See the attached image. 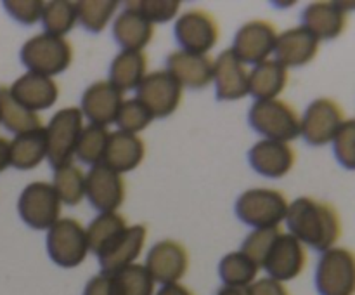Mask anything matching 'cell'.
Instances as JSON below:
<instances>
[{
  "label": "cell",
  "mask_w": 355,
  "mask_h": 295,
  "mask_svg": "<svg viewBox=\"0 0 355 295\" xmlns=\"http://www.w3.org/2000/svg\"><path fill=\"white\" fill-rule=\"evenodd\" d=\"M286 226L291 236L302 245L312 246L318 252L333 248L342 235L338 212L326 201L302 196L288 205Z\"/></svg>",
  "instance_id": "obj_1"
},
{
  "label": "cell",
  "mask_w": 355,
  "mask_h": 295,
  "mask_svg": "<svg viewBox=\"0 0 355 295\" xmlns=\"http://www.w3.org/2000/svg\"><path fill=\"white\" fill-rule=\"evenodd\" d=\"M19 58L31 73L52 78L69 68L73 49L66 38L40 33L24 42Z\"/></svg>",
  "instance_id": "obj_2"
},
{
  "label": "cell",
  "mask_w": 355,
  "mask_h": 295,
  "mask_svg": "<svg viewBox=\"0 0 355 295\" xmlns=\"http://www.w3.org/2000/svg\"><path fill=\"white\" fill-rule=\"evenodd\" d=\"M250 125L270 141L288 142L300 135V117L279 99L255 101L248 113Z\"/></svg>",
  "instance_id": "obj_3"
},
{
  "label": "cell",
  "mask_w": 355,
  "mask_h": 295,
  "mask_svg": "<svg viewBox=\"0 0 355 295\" xmlns=\"http://www.w3.org/2000/svg\"><path fill=\"white\" fill-rule=\"evenodd\" d=\"M288 201L283 193L269 187L248 189L236 201V215L239 221L255 229L277 228L286 217Z\"/></svg>",
  "instance_id": "obj_4"
},
{
  "label": "cell",
  "mask_w": 355,
  "mask_h": 295,
  "mask_svg": "<svg viewBox=\"0 0 355 295\" xmlns=\"http://www.w3.org/2000/svg\"><path fill=\"white\" fill-rule=\"evenodd\" d=\"M82 130L83 115L80 108H62L51 118L45 127L47 158L51 167L58 169V167L71 163Z\"/></svg>",
  "instance_id": "obj_5"
},
{
  "label": "cell",
  "mask_w": 355,
  "mask_h": 295,
  "mask_svg": "<svg viewBox=\"0 0 355 295\" xmlns=\"http://www.w3.org/2000/svg\"><path fill=\"white\" fill-rule=\"evenodd\" d=\"M319 295H355V253L333 246L321 253L315 267Z\"/></svg>",
  "instance_id": "obj_6"
},
{
  "label": "cell",
  "mask_w": 355,
  "mask_h": 295,
  "mask_svg": "<svg viewBox=\"0 0 355 295\" xmlns=\"http://www.w3.org/2000/svg\"><path fill=\"white\" fill-rule=\"evenodd\" d=\"M47 252L58 266H80L89 253L85 228L71 217L59 219L47 233Z\"/></svg>",
  "instance_id": "obj_7"
},
{
  "label": "cell",
  "mask_w": 355,
  "mask_h": 295,
  "mask_svg": "<svg viewBox=\"0 0 355 295\" xmlns=\"http://www.w3.org/2000/svg\"><path fill=\"white\" fill-rule=\"evenodd\" d=\"M17 212L26 226L37 231L51 229L61 215V200L49 183L28 184L17 200Z\"/></svg>",
  "instance_id": "obj_8"
},
{
  "label": "cell",
  "mask_w": 355,
  "mask_h": 295,
  "mask_svg": "<svg viewBox=\"0 0 355 295\" xmlns=\"http://www.w3.org/2000/svg\"><path fill=\"white\" fill-rule=\"evenodd\" d=\"M345 121L338 104L328 97H321L309 104L304 118H300V134L311 146H324L333 142L336 132Z\"/></svg>",
  "instance_id": "obj_9"
},
{
  "label": "cell",
  "mask_w": 355,
  "mask_h": 295,
  "mask_svg": "<svg viewBox=\"0 0 355 295\" xmlns=\"http://www.w3.org/2000/svg\"><path fill=\"white\" fill-rule=\"evenodd\" d=\"M137 99L155 118H166L179 108L182 85L166 69L153 71L146 75L137 87Z\"/></svg>",
  "instance_id": "obj_10"
},
{
  "label": "cell",
  "mask_w": 355,
  "mask_h": 295,
  "mask_svg": "<svg viewBox=\"0 0 355 295\" xmlns=\"http://www.w3.org/2000/svg\"><path fill=\"white\" fill-rule=\"evenodd\" d=\"M173 33L182 51L193 52V54L205 56L215 47L218 40L217 21L210 12L201 9L182 14L177 19Z\"/></svg>",
  "instance_id": "obj_11"
},
{
  "label": "cell",
  "mask_w": 355,
  "mask_h": 295,
  "mask_svg": "<svg viewBox=\"0 0 355 295\" xmlns=\"http://www.w3.org/2000/svg\"><path fill=\"white\" fill-rule=\"evenodd\" d=\"M276 40V28L269 21H250L238 30L231 51L243 65L257 66L272 54Z\"/></svg>",
  "instance_id": "obj_12"
},
{
  "label": "cell",
  "mask_w": 355,
  "mask_h": 295,
  "mask_svg": "<svg viewBox=\"0 0 355 295\" xmlns=\"http://www.w3.org/2000/svg\"><path fill=\"white\" fill-rule=\"evenodd\" d=\"M85 196L99 214L116 212L125 200L123 177L104 163H97L85 176Z\"/></svg>",
  "instance_id": "obj_13"
},
{
  "label": "cell",
  "mask_w": 355,
  "mask_h": 295,
  "mask_svg": "<svg viewBox=\"0 0 355 295\" xmlns=\"http://www.w3.org/2000/svg\"><path fill=\"white\" fill-rule=\"evenodd\" d=\"M144 267L151 274L155 283H179L189 267V255L179 242L163 239L151 246Z\"/></svg>",
  "instance_id": "obj_14"
},
{
  "label": "cell",
  "mask_w": 355,
  "mask_h": 295,
  "mask_svg": "<svg viewBox=\"0 0 355 295\" xmlns=\"http://www.w3.org/2000/svg\"><path fill=\"white\" fill-rule=\"evenodd\" d=\"M305 262H307V253L304 245L290 233H281L270 252L267 253L262 267L269 273V278L284 283L297 278L304 271Z\"/></svg>",
  "instance_id": "obj_15"
},
{
  "label": "cell",
  "mask_w": 355,
  "mask_h": 295,
  "mask_svg": "<svg viewBox=\"0 0 355 295\" xmlns=\"http://www.w3.org/2000/svg\"><path fill=\"white\" fill-rule=\"evenodd\" d=\"M121 104H123V92L116 89L110 80H99L87 87L83 92L80 111L92 125L107 127L116 121Z\"/></svg>",
  "instance_id": "obj_16"
},
{
  "label": "cell",
  "mask_w": 355,
  "mask_h": 295,
  "mask_svg": "<svg viewBox=\"0 0 355 295\" xmlns=\"http://www.w3.org/2000/svg\"><path fill=\"white\" fill-rule=\"evenodd\" d=\"M250 73L238 56L227 49L214 62L215 97L218 101H238L248 94Z\"/></svg>",
  "instance_id": "obj_17"
},
{
  "label": "cell",
  "mask_w": 355,
  "mask_h": 295,
  "mask_svg": "<svg viewBox=\"0 0 355 295\" xmlns=\"http://www.w3.org/2000/svg\"><path fill=\"white\" fill-rule=\"evenodd\" d=\"M146 236H148V231L142 224H135L125 229L103 253L97 255L103 273L113 274L130 264H135V259L141 255L142 248H144Z\"/></svg>",
  "instance_id": "obj_18"
},
{
  "label": "cell",
  "mask_w": 355,
  "mask_h": 295,
  "mask_svg": "<svg viewBox=\"0 0 355 295\" xmlns=\"http://www.w3.org/2000/svg\"><path fill=\"white\" fill-rule=\"evenodd\" d=\"M166 71L182 87L200 90L214 80V62L208 56L175 51L166 58Z\"/></svg>",
  "instance_id": "obj_19"
},
{
  "label": "cell",
  "mask_w": 355,
  "mask_h": 295,
  "mask_svg": "<svg viewBox=\"0 0 355 295\" xmlns=\"http://www.w3.org/2000/svg\"><path fill=\"white\" fill-rule=\"evenodd\" d=\"M9 92L16 103L37 113L40 110H49L58 101L59 87L49 76L28 71L9 87Z\"/></svg>",
  "instance_id": "obj_20"
},
{
  "label": "cell",
  "mask_w": 355,
  "mask_h": 295,
  "mask_svg": "<svg viewBox=\"0 0 355 295\" xmlns=\"http://www.w3.org/2000/svg\"><path fill=\"white\" fill-rule=\"evenodd\" d=\"M318 51L319 40L304 26L291 28L277 35L274 47L276 61L286 69L309 65L318 56Z\"/></svg>",
  "instance_id": "obj_21"
},
{
  "label": "cell",
  "mask_w": 355,
  "mask_h": 295,
  "mask_svg": "<svg viewBox=\"0 0 355 295\" xmlns=\"http://www.w3.org/2000/svg\"><path fill=\"white\" fill-rule=\"evenodd\" d=\"M248 160L253 170L260 176L279 179L293 169L295 151L288 142L263 139L250 149Z\"/></svg>",
  "instance_id": "obj_22"
},
{
  "label": "cell",
  "mask_w": 355,
  "mask_h": 295,
  "mask_svg": "<svg viewBox=\"0 0 355 295\" xmlns=\"http://www.w3.org/2000/svg\"><path fill=\"white\" fill-rule=\"evenodd\" d=\"M347 14L343 3L314 2L302 12V26L318 40H333L345 30Z\"/></svg>",
  "instance_id": "obj_23"
},
{
  "label": "cell",
  "mask_w": 355,
  "mask_h": 295,
  "mask_svg": "<svg viewBox=\"0 0 355 295\" xmlns=\"http://www.w3.org/2000/svg\"><path fill=\"white\" fill-rule=\"evenodd\" d=\"M144 142L139 135L118 130L110 134L103 163L113 169L114 172L123 174L137 169L142 160H144Z\"/></svg>",
  "instance_id": "obj_24"
},
{
  "label": "cell",
  "mask_w": 355,
  "mask_h": 295,
  "mask_svg": "<svg viewBox=\"0 0 355 295\" xmlns=\"http://www.w3.org/2000/svg\"><path fill=\"white\" fill-rule=\"evenodd\" d=\"M155 24L134 9H125L113 23V37L123 51H142L151 42Z\"/></svg>",
  "instance_id": "obj_25"
},
{
  "label": "cell",
  "mask_w": 355,
  "mask_h": 295,
  "mask_svg": "<svg viewBox=\"0 0 355 295\" xmlns=\"http://www.w3.org/2000/svg\"><path fill=\"white\" fill-rule=\"evenodd\" d=\"M288 83V69L274 59L260 62L250 71L248 94L257 101L277 99Z\"/></svg>",
  "instance_id": "obj_26"
},
{
  "label": "cell",
  "mask_w": 355,
  "mask_h": 295,
  "mask_svg": "<svg viewBox=\"0 0 355 295\" xmlns=\"http://www.w3.org/2000/svg\"><path fill=\"white\" fill-rule=\"evenodd\" d=\"M47 158L45 127L24 132L10 141V165L17 170H31Z\"/></svg>",
  "instance_id": "obj_27"
},
{
  "label": "cell",
  "mask_w": 355,
  "mask_h": 295,
  "mask_svg": "<svg viewBox=\"0 0 355 295\" xmlns=\"http://www.w3.org/2000/svg\"><path fill=\"white\" fill-rule=\"evenodd\" d=\"M146 65L142 51H121L110 66V82L121 92L137 89L146 76Z\"/></svg>",
  "instance_id": "obj_28"
},
{
  "label": "cell",
  "mask_w": 355,
  "mask_h": 295,
  "mask_svg": "<svg viewBox=\"0 0 355 295\" xmlns=\"http://www.w3.org/2000/svg\"><path fill=\"white\" fill-rule=\"evenodd\" d=\"M0 121L7 130L16 135L44 127L38 113L26 110L14 101L9 92V87H0Z\"/></svg>",
  "instance_id": "obj_29"
},
{
  "label": "cell",
  "mask_w": 355,
  "mask_h": 295,
  "mask_svg": "<svg viewBox=\"0 0 355 295\" xmlns=\"http://www.w3.org/2000/svg\"><path fill=\"white\" fill-rule=\"evenodd\" d=\"M127 228V221H125L123 215H120L118 212L99 214L92 222H90L89 228L85 229L89 250L96 253V255H99V253H103Z\"/></svg>",
  "instance_id": "obj_30"
},
{
  "label": "cell",
  "mask_w": 355,
  "mask_h": 295,
  "mask_svg": "<svg viewBox=\"0 0 355 295\" xmlns=\"http://www.w3.org/2000/svg\"><path fill=\"white\" fill-rule=\"evenodd\" d=\"M110 276L113 295H155V280L141 264H130Z\"/></svg>",
  "instance_id": "obj_31"
},
{
  "label": "cell",
  "mask_w": 355,
  "mask_h": 295,
  "mask_svg": "<svg viewBox=\"0 0 355 295\" xmlns=\"http://www.w3.org/2000/svg\"><path fill=\"white\" fill-rule=\"evenodd\" d=\"M259 266L243 252H231L218 262V276L225 287L246 288L255 281Z\"/></svg>",
  "instance_id": "obj_32"
},
{
  "label": "cell",
  "mask_w": 355,
  "mask_h": 295,
  "mask_svg": "<svg viewBox=\"0 0 355 295\" xmlns=\"http://www.w3.org/2000/svg\"><path fill=\"white\" fill-rule=\"evenodd\" d=\"M55 194L61 203L73 205L80 203L85 196V174L73 163L54 169V183H52Z\"/></svg>",
  "instance_id": "obj_33"
},
{
  "label": "cell",
  "mask_w": 355,
  "mask_h": 295,
  "mask_svg": "<svg viewBox=\"0 0 355 295\" xmlns=\"http://www.w3.org/2000/svg\"><path fill=\"white\" fill-rule=\"evenodd\" d=\"M76 23L82 24L90 33H101L107 21L116 12L118 2L114 0H82L75 2Z\"/></svg>",
  "instance_id": "obj_34"
},
{
  "label": "cell",
  "mask_w": 355,
  "mask_h": 295,
  "mask_svg": "<svg viewBox=\"0 0 355 295\" xmlns=\"http://www.w3.org/2000/svg\"><path fill=\"white\" fill-rule=\"evenodd\" d=\"M40 21L45 28V33L64 38V35L69 33L76 23L75 2H69V0L47 2Z\"/></svg>",
  "instance_id": "obj_35"
},
{
  "label": "cell",
  "mask_w": 355,
  "mask_h": 295,
  "mask_svg": "<svg viewBox=\"0 0 355 295\" xmlns=\"http://www.w3.org/2000/svg\"><path fill=\"white\" fill-rule=\"evenodd\" d=\"M111 132H107L106 127L101 125H87L83 127L82 134H80L78 144H76V158L87 165H97L103 163L104 153H106L107 139H110Z\"/></svg>",
  "instance_id": "obj_36"
},
{
  "label": "cell",
  "mask_w": 355,
  "mask_h": 295,
  "mask_svg": "<svg viewBox=\"0 0 355 295\" xmlns=\"http://www.w3.org/2000/svg\"><path fill=\"white\" fill-rule=\"evenodd\" d=\"M153 118L155 117L151 115V111L135 97V99L123 101L120 111H118L116 124L121 132L137 135L139 132L144 130V128L151 124Z\"/></svg>",
  "instance_id": "obj_37"
},
{
  "label": "cell",
  "mask_w": 355,
  "mask_h": 295,
  "mask_svg": "<svg viewBox=\"0 0 355 295\" xmlns=\"http://www.w3.org/2000/svg\"><path fill=\"white\" fill-rule=\"evenodd\" d=\"M279 235V228L255 229V231H252L246 236L239 252L245 253V255L248 257L252 262H255L260 269V267L263 266V262H266L267 253L270 252L274 242H276Z\"/></svg>",
  "instance_id": "obj_38"
},
{
  "label": "cell",
  "mask_w": 355,
  "mask_h": 295,
  "mask_svg": "<svg viewBox=\"0 0 355 295\" xmlns=\"http://www.w3.org/2000/svg\"><path fill=\"white\" fill-rule=\"evenodd\" d=\"M125 7L137 10L144 16L149 23H168L179 12L180 3L177 0H137V2H127Z\"/></svg>",
  "instance_id": "obj_39"
},
{
  "label": "cell",
  "mask_w": 355,
  "mask_h": 295,
  "mask_svg": "<svg viewBox=\"0 0 355 295\" xmlns=\"http://www.w3.org/2000/svg\"><path fill=\"white\" fill-rule=\"evenodd\" d=\"M333 149L340 165L355 170V118L343 121L333 139Z\"/></svg>",
  "instance_id": "obj_40"
},
{
  "label": "cell",
  "mask_w": 355,
  "mask_h": 295,
  "mask_svg": "<svg viewBox=\"0 0 355 295\" xmlns=\"http://www.w3.org/2000/svg\"><path fill=\"white\" fill-rule=\"evenodd\" d=\"M45 2L42 0H6L3 9L21 24H35L42 19Z\"/></svg>",
  "instance_id": "obj_41"
},
{
  "label": "cell",
  "mask_w": 355,
  "mask_h": 295,
  "mask_svg": "<svg viewBox=\"0 0 355 295\" xmlns=\"http://www.w3.org/2000/svg\"><path fill=\"white\" fill-rule=\"evenodd\" d=\"M248 295H290L284 283L274 280V278H260L246 287Z\"/></svg>",
  "instance_id": "obj_42"
},
{
  "label": "cell",
  "mask_w": 355,
  "mask_h": 295,
  "mask_svg": "<svg viewBox=\"0 0 355 295\" xmlns=\"http://www.w3.org/2000/svg\"><path fill=\"white\" fill-rule=\"evenodd\" d=\"M83 295H113L111 294V276L106 273H101L89 280L85 285Z\"/></svg>",
  "instance_id": "obj_43"
},
{
  "label": "cell",
  "mask_w": 355,
  "mask_h": 295,
  "mask_svg": "<svg viewBox=\"0 0 355 295\" xmlns=\"http://www.w3.org/2000/svg\"><path fill=\"white\" fill-rule=\"evenodd\" d=\"M156 295H194V294L189 290V288L184 287V285L170 283V285H163Z\"/></svg>",
  "instance_id": "obj_44"
},
{
  "label": "cell",
  "mask_w": 355,
  "mask_h": 295,
  "mask_svg": "<svg viewBox=\"0 0 355 295\" xmlns=\"http://www.w3.org/2000/svg\"><path fill=\"white\" fill-rule=\"evenodd\" d=\"M10 165V142L0 137V172Z\"/></svg>",
  "instance_id": "obj_45"
},
{
  "label": "cell",
  "mask_w": 355,
  "mask_h": 295,
  "mask_svg": "<svg viewBox=\"0 0 355 295\" xmlns=\"http://www.w3.org/2000/svg\"><path fill=\"white\" fill-rule=\"evenodd\" d=\"M217 295H248V290L238 287H225L224 285V287L217 292Z\"/></svg>",
  "instance_id": "obj_46"
}]
</instances>
